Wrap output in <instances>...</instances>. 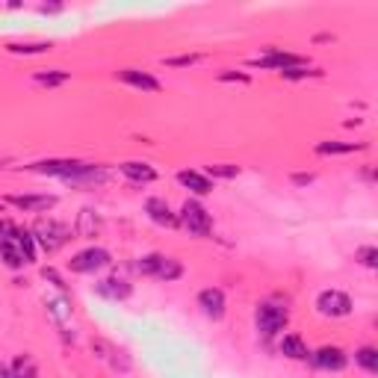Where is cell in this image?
Masks as SVG:
<instances>
[{
    "label": "cell",
    "mask_w": 378,
    "mask_h": 378,
    "mask_svg": "<svg viewBox=\"0 0 378 378\" xmlns=\"http://www.w3.org/2000/svg\"><path fill=\"white\" fill-rule=\"evenodd\" d=\"M68 236H71V231H68L62 222H54V219H42V222L33 228V239L47 251V255L59 251L62 245L68 243Z\"/></svg>",
    "instance_id": "1"
},
{
    "label": "cell",
    "mask_w": 378,
    "mask_h": 378,
    "mask_svg": "<svg viewBox=\"0 0 378 378\" xmlns=\"http://www.w3.org/2000/svg\"><path fill=\"white\" fill-rule=\"evenodd\" d=\"M255 322H257V331L263 337H272L281 328H287L289 313H287V308H278V305H260L255 313Z\"/></svg>",
    "instance_id": "2"
},
{
    "label": "cell",
    "mask_w": 378,
    "mask_h": 378,
    "mask_svg": "<svg viewBox=\"0 0 378 378\" xmlns=\"http://www.w3.org/2000/svg\"><path fill=\"white\" fill-rule=\"evenodd\" d=\"M183 228L189 234H195V236H207L210 228H213V222H210V213L198 204V201H186L183 210H181V219H178Z\"/></svg>",
    "instance_id": "3"
},
{
    "label": "cell",
    "mask_w": 378,
    "mask_h": 378,
    "mask_svg": "<svg viewBox=\"0 0 378 378\" xmlns=\"http://www.w3.org/2000/svg\"><path fill=\"white\" fill-rule=\"evenodd\" d=\"M317 308L322 317H349L351 313V298L346 293H340V289H325V293H319L317 298Z\"/></svg>",
    "instance_id": "4"
},
{
    "label": "cell",
    "mask_w": 378,
    "mask_h": 378,
    "mask_svg": "<svg viewBox=\"0 0 378 378\" xmlns=\"http://www.w3.org/2000/svg\"><path fill=\"white\" fill-rule=\"evenodd\" d=\"M109 251L107 248H86L80 251V255H74L71 257V269L74 272H98V269H104L109 266Z\"/></svg>",
    "instance_id": "5"
},
{
    "label": "cell",
    "mask_w": 378,
    "mask_h": 378,
    "mask_svg": "<svg viewBox=\"0 0 378 378\" xmlns=\"http://www.w3.org/2000/svg\"><path fill=\"white\" fill-rule=\"evenodd\" d=\"M89 162H80V160H42V162H36V172H42V174H59V178H66L71 181L74 174H80Z\"/></svg>",
    "instance_id": "6"
},
{
    "label": "cell",
    "mask_w": 378,
    "mask_h": 378,
    "mask_svg": "<svg viewBox=\"0 0 378 378\" xmlns=\"http://www.w3.org/2000/svg\"><path fill=\"white\" fill-rule=\"evenodd\" d=\"M255 66H260V68H278V71H284V68L308 66V59H301V56H296V54H287V50H275V47H272L266 56L255 59Z\"/></svg>",
    "instance_id": "7"
},
{
    "label": "cell",
    "mask_w": 378,
    "mask_h": 378,
    "mask_svg": "<svg viewBox=\"0 0 378 378\" xmlns=\"http://www.w3.org/2000/svg\"><path fill=\"white\" fill-rule=\"evenodd\" d=\"M198 305L204 308V313L210 319H222L225 317V293L222 289H201L198 293Z\"/></svg>",
    "instance_id": "8"
},
{
    "label": "cell",
    "mask_w": 378,
    "mask_h": 378,
    "mask_svg": "<svg viewBox=\"0 0 378 378\" xmlns=\"http://www.w3.org/2000/svg\"><path fill=\"white\" fill-rule=\"evenodd\" d=\"M9 204H15L18 210H27V213H42L56 207V198L54 195H9Z\"/></svg>",
    "instance_id": "9"
},
{
    "label": "cell",
    "mask_w": 378,
    "mask_h": 378,
    "mask_svg": "<svg viewBox=\"0 0 378 378\" xmlns=\"http://www.w3.org/2000/svg\"><path fill=\"white\" fill-rule=\"evenodd\" d=\"M313 363L319 370H343L346 367V351L337 346H322L319 351H313Z\"/></svg>",
    "instance_id": "10"
},
{
    "label": "cell",
    "mask_w": 378,
    "mask_h": 378,
    "mask_svg": "<svg viewBox=\"0 0 378 378\" xmlns=\"http://www.w3.org/2000/svg\"><path fill=\"white\" fill-rule=\"evenodd\" d=\"M145 213L151 219H154L157 225H166V228H174V225H178V216H174V213L169 210V204L162 198H148L145 201Z\"/></svg>",
    "instance_id": "11"
},
{
    "label": "cell",
    "mask_w": 378,
    "mask_h": 378,
    "mask_svg": "<svg viewBox=\"0 0 378 378\" xmlns=\"http://www.w3.org/2000/svg\"><path fill=\"white\" fill-rule=\"evenodd\" d=\"M119 80H121V83H128V86H136V89H145V92H160V80H154L151 74L136 71V68H124V71H119Z\"/></svg>",
    "instance_id": "12"
},
{
    "label": "cell",
    "mask_w": 378,
    "mask_h": 378,
    "mask_svg": "<svg viewBox=\"0 0 378 378\" xmlns=\"http://www.w3.org/2000/svg\"><path fill=\"white\" fill-rule=\"evenodd\" d=\"M121 172H124V178H130V181H136V183H151L157 178V172L148 166V162H136V160H130V162H121Z\"/></svg>",
    "instance_id": "13"
},
{
    "label": "cell",
    "mask_w": 378,
    "mask_h": 378,
    "mask_svg": "<svg viewBox=\"0 0 378 378\" xmlns=\"http://www.w3.org/2000/svg\"><path fill=\"white\" fill-rule=\"evenodd\" d=\"M98 293L104 296V298L119 301V298H128L130 296V284L121 281V278H104V281L98 284Z\"/></svg>",
    "instance_id": "14"
},
{
    "label": "cell",
    "mask_w": 378,
    "mask_h": 378,
    "mask_svg": "<svg viewBox=\"0 0 378 378\" xmlns=\"http://www.w3.org/2000/svg\"><path fill=\"white\" fill-rule=\"evenodd\" d=\"M281 355L293 358V361H305V358L310 355V351H308L305 340H301L298 334H287V337L281 340Z\"/></svg>",
    "instance_id": "15"
},
{
    "label": "cell",
    "mask_w": 378,
    "mask_h": 378,
    "mask_svg": "<svg viewBox=\"0 0 378 378\" xmlns=\"http://www.w3.org/2000/svg\"><path fill=\"white\" fill-rule=\"evenodd\" d=\"M178 181L186 186V189H192L195 195H207V192H213V183L204 178V174H198V172H181L178 174Z\"/></svg>",
    "instance_id": "16"
},
{
    "label": "cell",
    "mask_w": 378,
    "mask_h": 378,
    "mask_svg": "<svg viewBox=\"0 0 378 378\" xmlns=\"http://www.w3.org/2000/svg\"><path fill=\"white\" fill-rule=\"evenodd\" d=\"M181 275H183V266H181L178 260H174V257H162L154 278H160V281H178Z\"/></svg>",
    "instance_id": "17"
},
{
    "label": "cell",
    "mask_w": 378,
    "mask_h": 378,
    "mask_svg": "<svg viewBox=\"0 0 378 378\" xmlns=\"http://www.w3.org/2000/svg\"><path fill=\"white\" fill-rule=\"evenodd\" d=\"M12 375L15 378H39V370H36L30 355H18L15 363H12Z\"/></svg>",
    "instance_id": "18"
},
{
    "label": "cell",
    "mask_w": 378,
    "mask_h": 378,
    "mask_svg": "<svg viewBox=\"0 0 378 378\" xmlns=\"http://www.w3.org/2000/svg\"><path fill=\"white\" fill-rule=\"evenodd\" d=\"M361 142H319L317 154H351V151H361Z\"/></svg>",
    "instance_id": "19"
},
{
    "label": "cell",
    "mask_w": 378,
    "mask_h": 378,
    "mask_svg": "<svg viewBox=\"0 0 378 378\" xmlns=\"http://www.w3.org/2000/svg\"><path fill=\"white\" fill-rule=\"evenodd\" d=\"M355 361H358L367 372H378V349H375V346L358 349V351H355Z\"/></svg>",
    "instance_id": "20"
},
{
    "label": "cell",
    "mask_w": 378,
    "mask_h": 378,
    "mask_svg": "<svg viewBox=\"0 0 378 378\" xmlns=\"http://www.w3.org/2000/svg\"><path fill=\"white\" fill-rule=\"evenodd\" d=\"M47 308H50V317H54L59 325H66V319L71 317V301L68 298H50Z\"/></svg>",
    "instance_id": "21"
},
{
    "label": "cell",
    "mask_w": 378,
    "mask_h": 378,
    "mask_svg": "<svg viewBox=\"0 0 378 378\" xmlns=\"http://www.w3.org/2000/svg\"><path fill=\"white\" fill-rule=\"evenodd\" d=\"M100 228V219L95 216L92 210H83L80 213V225H77V234L80 236H95V231Z\"/></svg>",
    "instance_id": "22"
},
{
    "label": "cell",
    "mask_w": 378,
    "mask_h": 378,
    "mask_svg": "<svg viewBox=\"0 0 378 378\" xmlns=\"http://www.w3.org/2000/svg\"><path fill=\"white\" fill-rule=\"evenodd\" d=\"M33 80L39 86H62L68 83V71H39Z\"/></svg>",
    "instance_id": "23"
},
{
    "label": "cell",
    "mask_w": 378,
    "mask_h": 378,
    "mask_svg": "<svg viewBox=\"0 0 378 378\" xmlns=\"http://www.w3.org/2000/svg\"><path fill=\"white\" fill-rule=\"evenodd\" d=\"M160 260H162V255H148V257H142L139 263H136V272H142V275H157Z\"/></svg>",
    "instance_id": "24"
},
{
    "label": "cell",
    "mask_w": 378,
    "mask_h": 378,
    "mask_svg": "<svg viewBox=\"0 0 378 378\" xmlns=\"http://www.w3.org/2000/svg\"><path fill=\"white\" fill-rule=\"evenodd\" d=\"M355 260H361L363 266H370V269H375L378 266V248H372V245H363V248H358V255H355Z\"/></svg>",
    "instance_id": "25"
},
{
    "label": "cell",
    "mask_w": 378,
    "mask_h": 378,
    "mask_svg": "<svg viewBox=\"0 0 378 378\" xmlns=\"http://www.w3.org/2000/svg\"><path fill=\"white\" fill-rule=\"evenodd\" d=\"M50 50L47 42H36V45H9V54H45Z\"/></svg>",
    "instance_id": "26"
},
{
    "label": "cell",
    "mask_w": 378,
    "mask_h": 378,
    "mask_svg": "<svg viewBox=\"0 0 378 378\" xmlns=\"http://www.w3.org/2000/svg\"><path fill=\"white\" fill-rule=\"evenodd\" d=\"M287 80H301V77H319V71H313L308 66H296V68H284L281 71Z\"/></svg>",
    "instance_id": "27"
},
{
    "label": "cell",
    "mask_w": 378,
    "mask_h": 378,
    "mask_svg": "<svg viewBox=\"0 0 378 378\" xmlns=\"http://www.w3.org/2000/svg\"><path fill=\"white\" fill-rule=\"evenodd\" d=\"M207 172L213 178H236L239 169L236 166H228V162H216V166H207Z\"/></svg>",
    "instance_id": "28"
},
{
    "label": "cell",
    "mask_w": 378,
    "mask_h": 378,
    "mask_svg": "<svg viewBox=\"0 0 378 378\" xmlns=\"http://www.w3.org/2000/svg\"><path fill=\"white\" fill-rule=\"evenodd\" d=\"M201 56H192V54H189V56H174V59H166V66H192V62H198Z\"/></svg>",
    "instance_id": "29"
},
{
    "label": "cell",
    "mask_w": 378,
    "mask_h": 378,
    "mask_svg": "<svg viewBox=\"0 0 378 378\" xmlns=\"http://www.w3.org/2000/svg\"><path fill=\"white\" fill-rule=\"evenodd\" d=\"M42 275H45V278H47V281H54V284H56L59 289H66V284H62V278H59V275H56L54 269H42Z\"/></svg>",
    "instance_id": "30"
},
{
    "label": "cell",
    "mask_w": 378,
    "mask_h": 378,
    "mask_svg": "<svg viewBox=\"0 0 378 378\" xmlns=\"http://www.w3.org/2000/svg\"><path fill=\"white\" fill-rule=\"evenodd\" d=\"M222 80H239V83H248L245 74H222Z\"/></svg>",
    "instance_id": "31"
},
{
    "label": "cell",
    "mask_w": 378,
    "mask_h": 378,
    "mask_svg": "<svg viewBox=\"0 0 378 378\" xmlns=\"http://www.w3.org/2000/svg\"><path fill=\"white\" fill-rule=\"evenodd\" d=\"M0 378H15V375H12V370H6L3 363H0Z\"/></svg>",
    "instance_id": "32"
},
{
    "label": "cell",
    "mask_w": 378,
    "mask_h": 378,
    "mask_svg": "<svg viewBox=\"0 0 378 378\" xmlns=\"http://www.w3.org/2000/svg\"><path fill=\"white\" fill-rule=\"evenodd\" d=\"M0 210H3V204H0Z\"/></svg>",
    "instance_id": "33"
}]
</instances>
